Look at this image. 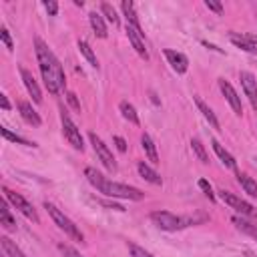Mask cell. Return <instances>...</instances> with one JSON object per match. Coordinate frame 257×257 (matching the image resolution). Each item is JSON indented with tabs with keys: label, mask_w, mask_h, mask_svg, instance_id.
I'll return each instance as SVG.
<instances>
[{
	"label": "cell",
	"mask_w": 257,
	"mask_h": 257,
	"mask_svg": "<svg viewBox=\"0 0 257 257\" xmlns=\"http://www.w3.org/2000/svg\"><path fill=\"white\" fill-rule=\"evenodd\" d=\"M195 102H197V108L201 110V114L205 116V120L213 126V128H219V120H217V116H215V112H213V108L209 106V104H205L201 98H195Z\"/></svg>",
	"instance_id": "obj_21"
},
{
	"label": "cell",
	"mask_w": 257,
	"mask_h": 257,
	"mask_svg": "<svg viewBox=\"0 0 257 257\" xmlns=\"http://www.w3.org/2000/svg\"><path fill=\"white\" fill-rule=\"evenodd\" d=\"M191 149H193V153L199 157L201 163H209V157H207V153H205V147L201 145L199 139H191Z\"/></svg>",
	"instance_id": "obj_30"
},
{
	"label": "cell",
	"mask_w": 257,
	"mask_h": 257,
	"mask_svg": "<svg viewBox=\"0 0 257 257\" xmlns=\"http://www.w3.org/2000/svg\"><path fill=\"white\" fill-rule=\"evenodd\" d=\"M100 12L104 14V18L112 24V26H118L120 24V20H118V16H116V10L110 6V4H106V2H102L100 4Z\"/></svg>",
	"instance_id": "obj_29"
},
{
	"label": "cell",
	"mask_w": 257,
	"mask_h": 257,
	"mask_svg": "<svg viewBox=\"0 0 257 257\" xmlns=\"http://www.w3.org/2000/svg\"><path fill=\"white\" fill-rule=\"evenodd\" d=\"M20 76H22V82H24V86H26L28 94L32 96V100H34L36 104H40V102H42V92H40V86H38V82L34 80L32 72H30V70H26L24 66H20Z\"/></svg>",
	"instance_id": "obj_14"
},
{
	"label": "cell",
	"mask_w": 257,
	"mask_h": 257,
	"mask_svg": "<svg viewBox=\"0 0 257 257\" xmlns=\"http://www.w3.org/2000/svg\"><path fill=\"white\" fill-rule=\"evenodd\" d=\"M0 225H4V229H8V231H14V229H16V221H14V217L10 215L6 203L0 205Z\"/></svg>",
	"instance_id": "obj_28"
},
{
	"label": "cell",
	"mask_w": 257,
	"mask_h": 257,
	"mask_svg": "<svg viewBox=\"0 0 257 257\" xmlns=\"http://www.w3.org/2000/svg\"><path fill=\"white\" fill-rule=\"evenodd\" d=\"M4 197H6V201L12 205V207H16L26 219H30L32 223H38L40 219H38V213H36V209L22 197V195H18V193H12L10 189H4Z\"/></svg>",
	"instance_id": "obj_6"
},
{
	"label": "cell",
	"mask_w": 257,
	"mask_h": 257,
	"mask_svg": "<svg viewBox=\"0 0 257 257\" xmlns=\"http://www.w3.org/2000/svg\"><path fill=\"white\" fill-rule=\"evenodd\" d=\"M128 249H131L133 257H153L149 251H145L143 247H139V245H135V243H131V245H128Z\"/></svg>",
	"instance_id": "obj_33"
},
{
	"label": "cell",
	"mask_w": 257,
	"mask_h": 257,
	"mask_svg": "<svg viewBox=\"0 0 257 257\" xmlns=\"http://www.w3.org/2000/svg\"><path fill=\"white\" fill-rule=\"evenodd\" d=\"M78 50H80V54L90 62V66H94V68H98V60H96V54H94V50L90 48V44L86 42V40H78Z\"/></svg>",
	"instance_id": "obj_27"
},
{
	"label": "cell",
	"mask_w": 257,
	"mask_h": 257,
	"mask_svg": "<svg viewBox=\"0 0 257 257\" xmlns=\"http://www.w3.org/2000/svg\"><path fill=\"white\" fill-rule=\"evenodd\" d=\"M118 108H120V114H122V118L124 120H128L131 124H141V120H139V114H137V108L128 102V100H120V104H118Z\"/></svg>",
	"instance_id": "obj_20"
},
{
	"label": "cell",
	"mask_w": 257,
	"mask_h": 257,
	"mask_svg": "<svg viewBox=\"0 0 257 257\" xmlns=\"http://www.w3.org/2000/svg\"><path fill=\"white\" fill-rule=\"evenodd\" d=\"M34 50H36L38 66H40L42 80H44L48 92H50V94H58V92L64 88V84H66L64 70H62L58 58H56L54 52L44 44L42 38H34Z\"/></svg>",
	"instance_id": "obj_1"
},
{
	"label": "cell",
	"mask_w": 257,
	"mask_h": 257,
	"mask_svg": "<svg viewBox=\"0 0 257 257\" xmlns=\"http://www.w3.org/2000/svg\"><path fill=\"white\" fill-rule=\"evenodd\" d=\"M0 245H2V249H4V253H6V257H26V255L22 253V249H20L12 239H8V237H0Z\"/></svg>",
	"instance_id": "obj_22"
},
{
	"label": "cell",
	"mask_w": 257,
	"mask_h": 257,
	"mask_svg": "<svg viewBox=\"0 0 257 257\" xmlns=\"http://www.w3.org/2000/svg\"><path fill=\"white\" fill-rule=\"evenodd\" d=\"M84 177L88 179V183L98 189L102 195L106 197H116V199H128V201H141L145 197V193L137 187H131V185H124V183H116V181H110L106 179L102 173H98L94 167H86L84 169Z\"/></svg>",
	"instance_id": "obj_2"
},
{
	"label": "cell",
	"mask_w": 257,
	"mask_h": 257,
	"mask_svg": "<svg viewBox=\"0 0 257 257\" xmlns=\"http://www.w3.org/2000/svg\"><path fill=\"white\" fill-rule=\"evenodd\" d=\"M44 10H46L50 16H56V14H58V2H54V0H46V2H44Z\"/></svg>",
	"instance_id": "obj_34"
},
{
	"label": "cell",
	"mask_w": 257,
	"mask_h": 257,
	"mask_svg": "<svg viewBox=\"0 0 257 257\" xmlns=\"http://www.w3.org/2000/svg\"><path fill=\"white\" fill-rule=\"evenodd\" d=\"M239 80H241V86H243L245 96L249 98L253 110H257V80H255V76L251 72L243 70V72H239Z\"/></svg>",
	"instance_id": "obj_12"
},
{
	"label": "cell",
	"mask_w": 257,
	"mask_h": 257,
	"mask_svg": "<svg viewBox=\"0 0 257 257\" xmlns=\"http://www.w3.org/2000/svg\"><path fill=\"white\" fill-rule=\"evenodd\" d=\"M205 6L209 10H213L215 14H223V4L221 2H215V0H205Z\"/></svg>",
	"instance_id": "obj_35"
},
{
	"label": "cell",
	"mask_w": 257,
	"mask_h": 257,
	"mask_svg": "<svg viewBox=\"0 0 257 257\" xmlns=\"http://www.w3.org/2000/svg\"><path fill=\"white\" fill-rule=\"evenodd\" d=\"M88 139H90V145H92V149H94L96 157L100 159V163H102L108 171H116V161H114V157H112L110 149L104 145V141H102L100 137H96L94 133H88Z\"/></svg>",
	"instance_id": "obj_7"
},
{
	"label": "cell",
	"mask_w": 257,
	"mask_h": 257,
	"mask_svg": "<svg viewBox=\"0 0 257 257\" xmlns=\"http://www.w3.org/2000/svg\"><path fill=\"white\" fill-rule=\"evenodd\" d=\"M151 221L163 229V231H181L189 225H195V219L193 217H179L171 211H153L151 213Z\"/></svg>",
	"instance_id": "obj_3"
},
{
	"label": "cell",
	"mask_w": 257,
	"mask_h": 257,
	"mask_svg": "<svg viewBox=\"0 0 257 257\" xmlns=\"http://www.w3.org/2000/svg\"><path fill=\"white\" fill-rule=\"evenodd\" d=\"M137 171H139V175L147 181V183H151V185H157V187H161L163 185V179H161V175L151 167V165H147L145 161H141L139 165H137Z\"/></svg>",
	"instance_id": "obj_17"
},
{
	"label": "cell",
	"mask_w": 257,
	"mask_h": 257,
	"mask_svg": "<svg viewBox=\"0 0 257 257\" xmlns=\"http://www.w3.org/2000/svg\"><path fill=\"white\" fill-rule=\"evenodd\" d=\"M0 38H2V42H4V46H6L8 50H14L12 38H10V34H8V30H6V28H2V30H0Z\"/></svg>",
	"instance_id": "obj_36"
},
{
	"label": "cell",
	"mask_w": 257,
	"mask_h": 257,
	"mask_svg": "<svg viewBox=\"0 0 257 257\" xmlns=\"http://www.w3.org/2000/svg\"><path fill=\"white\" fill-rule=\"evenodd\" d=\"M237 181H239L241 189H243L249 197L257 199V181H253V179H251V177H247V175H237Z\"/></svg>",
	"instance_id": "obj_23"
},
{
	"label": "cell",
	"mask_w": 257,
	"mask_h": 257,
	"mask_svg": "<svg viewBox=\"0 0 257 257\" xmlns=\"http://www.w3.org/2000/svg\"><path fill=\"white\" fill-rule=\"evenodd\" d=\"M0 133H2V137H4L6 141H10V143H18V145H24V147H36V143L28 141V139H24V137H20V135H16V133H12V131L6 128V126H2Z\"/></svg>",
	"instance_id": "obj_25"
},
{
	"label": "cell",
	"mask_w": 257,
	"mask_h": 257,
	"mask_svg": "<svg viewBox=\"0 0 257 257\" xmlns=\"http://www.w3.org/2000/svg\"><path fill=\"white\" fill-rule=\"evenodd\" d=\"M124 30H126V36H128L133 48L137 50V54H139L141 58L149 60V50H147V42H145V34H143V30L137 28V26H133V24H128V22L124 24Z\"/></svg>",
	"instance_id": "obj_9"
},
{
	"label": "cell",
	"mask_w": 257,
	"mask_h": 257,
	"mask_svg": "<svg viewBox=\"0 0 257 257\" xmlns=\"http://www.w3.org/2000/svg\"><path fill=\"white\" fill-rule=\"evenodd\" d=\"M229 40L245 50V52H257V34H251V32H229Z\"/></svg>",
	"instance_id": "obj_10"
},
{
	"label": "cell",
	"mask_w": 257,
	"mask_h": 257,
	"mask_svg": "<svg viewBox=\"0 0 257 257\" xmlns=\"http://www.w3.org/2000/svg\"><path fill=\"white\" fill-rule=\"evenodd\" d=\"M88 22H90L92 32H94L98 38H106V36H108V32H106V22H104V16H102L100 12L92 10V12L88 14Z\"/></svg>",
	"instance_id": "obj_16"
},
{
	"label": "cell",
	"mask_w": 257,
	"mask_h": 257,
	"mask_svg": "<svg viewBox=\"0 0 257 257\" xmlns=\"http://www.w3.org/2000/svg\"><path fill=\"white\" fill-rule=\"evenodd\" d=\"M112 141H114V145H116V149H118L120 153L126 151V141H124L122 137H112Z\"/></svg>",
	"instance_id": "obj_38"
},
{
	"label": "cell",
	"mask_w": 257,
	"mask_h": 257,
	"mask_svg": "<svg viewBox=\"0 0 257 257\" xmlns=\"http://www.w3.org/2000/svg\"><path fill=\"white\" fill-rule=\"evenodd\" d=\"M233 223L237 225L239 231H243L245 235L257 239V225H255V223H249V221H245V219H241V217H233Z\"/></svg>",
	"instance_id": "obj_26"
},
{
	"label": "cell",
	"mask_w": 257,
	"mask_h": 257,
	"mask_svg": "<svg viewBox=\"0 0 257 257\" xmlns=\"http://www.w3.org/2000/svg\"><path fill=\"white\" fill-rule=\"evenodd\" d=\"M211 145H213V151L217 153V157L221 159V163L225 165V167H229V169H237V163H235V159H233V155L219 143V141H211Z\"/></svg>",
	"instance_id": "obj_19"
},
{
	"label": "cell",
	"mask_w": 257,
	"mask_h": 257,
	"mask_svg": "<svg viewBox=\"0 0 257 257\" xmlns=\"http://www.w3.org/2000/svg\"><path fill=\"white\" fill-rule=\"evenodd\" d=\"M44 209L48 211V215L52 217V221L58 225V229H62L70 239H74V241H84V235H82V231L78 229V225H74V221L70 219V217H66L56 205H52V203H44Z\"/></svg>",
	"instance_id": "obj_4"
},
{
	"label": "cell",
	"mask_w": 257,
	"mask_h": 257,
	"mask_svg": "<svg viewBox=\"0 0 257 257\" xmlns=\"http://www.w3.org/2000/svg\"><path fill=\"white\" fill-rule=\"evenodd\" d=\"M66 100L70 102V106H72L74 110H80V102L76 100V94H74V92H66Z\"/></svg>",
	"instance_id": "obj_37"
},
{
	"label": "cell",
	"mask_w": 257,
	"mask_h": 257,
	"mask_svg": "<svg viewBox=\"0 0 257 257\" xmlns=\"http://www.w3.org/2000/svg\"><path fill=\"white\" fill-rule=\"evenodd\" d=\"M58 251H60L64 257H82L76 249H72L70 245H64V243H58Z\"/></svg>",
	"instance_id": "obj_31"
},
{
	"label": "cell",
	"mask_w": 257,
	"mask_h": 257,
	"mask_svg": "<svg viewBox=\"0 0 257 257\" xmlns=\"http://www.w3.org/2000/svg\"><path fill=\"white\" fill-rule=\"evenodd\" d=\"M219 199L225 203V205H229L231 209H235L237 213H241V215H247V217H257V211L253 209V205L251 203H247V201H243L241 197H237V195H233V193H229V191H219Z\"/></svg>",
	"instance_id": "obj_8"
},
{
	"label": "cell",
	"mask_w": 257,
	"mask_h": 257,
	"mask_svg": "<svg viewBox=\"0 0 257 257\" xmlns=\"http://www.w3.org/2000/svg\"><path fill=\"white\" fill-rule=\"evenodd\" d=\"M0 106H2L4 110H10V102H8L6 94H0Z\"/></svg>",
	"instance_id": "obj_39"
},
{
	"label": "cell",
	"mask_w": 257,
	"mask_h": 257,
	"mask_svg": "<svg viewBox=\"0 0 257 257\" xmlns=\"http://www.w3.org/2000/svg\"><path fill=\"white\" fill-rule=\"evenodd\" d=\"M219 88H221L223 96L227 98V102L231 104L233 112H235V114H241V112H243V104H241V98H239L237 90L233 88V84H231L229 80H225V78H219Z\"/></svg>",
	"instance_id": "obj_11"
},
{
	"label": "cell",
	"mask_w": 257,
	"mask_h": 257,
	"mask_svg": "<svg viewBox=\"0 0 257 257\" xmlns=\"http://www.w3.org/2000/svg\"><path fill=\"white\" fill-rule=\"evenodd\" d=\"M60 122H62V135H64V139L72 145V149L82 151V149H84V143H82L80 128L74 124V120L68 116V112H66V110H62V112H60Z\"/></svg>",
	"instance_id": "obj_5"
},
{
	"label": "cell",
	"mask_w": 257,
	"mask_h": 257,
	"mask_svg": "<svg viewBox=\"0 0 257 257\" xmlns=\"http://www.w3.org/2000/svg\"><path fill=\"white\" fill-rule=\"evenodd\" d=\"M199 189L211 199V201H215V193H213V189H211V185L205 181V179H199Z\"/></svg>",
	"instance_id": "obj_32"
},
{
	"label": "cell",
	"mask_w": 257,
	"mask_h": 257,
	"mask_svg": "<svg viewBox=\"0 0 257 257\" xmlns=\"http://www.w3.org/2000/svg\"><path fill=\"white\" fill-rule=\"evenodd\" d=\"M141 147H143V151H145L147 159H149L153 165H159V153H157V145H155V141L151 139V135L143 133V137H141Z\"/></svg>",
	"instance_id": "obj_18"
},
{
	"label": "cell",
	"mask_w": 257,
	"mask_h": 257,
	"mask_svg": "<svg viewBox=\"0 0 257 257\" xmlns=\"http://www.w3.org/2000/svg\"><path fill=\"white\" fill-rule=\"evenodd\" d=\"M120 10H122V14H124V18H126V22L128 24H133V26H137V28H141V22H139V16H137V12H135V6H133V2H120Z\"/></svg>",
	"instance_id": "obj_24"
},
{
	"label": "cell",
	"mask_w": 257,
	"mask_h": 257,
	"mask_svg": "<svg viewBox=\"0 0 257 257\" xmlns=\"http://www.w3.org/2000/svg\"><path fill=\"white\" fill-rule=\"evenodd\" d=\"M163 54H165L167 62L171 64V68H173L177 74H185V72H187V68H189V60H187V56H185L183 52H177V50L165 48V50H163Z\"/></svg>",
	"instance_id": "obj_13"
},
{
	"label": "cell",
	"mask_w": 257,
	"mask_h": 257,
	"mask_svg": "<svg viewBox=\"0 0 257 257\" xmlns=\"http://www.w3.org/2000/svg\"><path fill=\"white\" fill-rule=\"evenodd\" d=\"M18 110H20V114H22V118L28 122V124H32V126H40L42 124V118H40V114L32 108V104L30 102H26V100H20L18 102Z\"/></svg>",
	"instance_id": "obj_15"
}]
</instances>
